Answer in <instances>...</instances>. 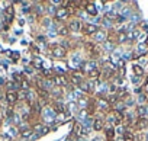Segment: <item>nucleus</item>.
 Instances as JSON below:
<instances>
[{
	"label": "nucleus",
	"mask_w": 148,
	"mask_h": 141,
	"mask_svg": "<svg viewBox=\"0 0 148 141\" xmlns=\"http://www.w3.org/2000/svg\"><path fill=\"white\" fill-rule=\"evenodd\" d=\"M42 76H44V79H52L54 77V70H51V68H42Z\"/></svg>",
	"instance_id": "c85d7f7f"
},
{
	"label": "nucleus",
	"mask_w": 148,
	"mask_h": 141,
	"mask_svg": "<svg viewBox=\"0 0 148 141\" xmlns=\"http://www.w3.org/2000/svg\"><path fill=\"white\" fill-rule=\"evenodd\" d=\"M82 26H83V23H82L79 19H73V21L70 22V25H68V29H70L71 32H80V31H82Z\"/></svg>",
	"instance_id": "1a4fd4ad"
},
{
	"label": "nucleus",
	"mask_w": 148,
	"mask_h": 141,
	"mask_svg": "<svg viewBox=\"0 0 148 141\" xmlns=\"http://www.w3.org/2000/svg\"><path fill=\"white\" fill-rule=\"evenodd\" d=\"M68 82H70V79L65 74H54V77H52V83L57 87H67Z\"/></svg>",
	"instance_id": "f03ea898"
},
{
	"label": "nucleus",
	"mask_w": 148,
	"mask_h": 141,
	"mask_svg": "<svg viewBox=\"0 0 148 141\" xmlns=\"http://www.w3.org/2000/svg\"><path fill=\"white\" fill-rule=\"evenodd\" d=\"M51 108L55 111V113H65V106H64L60 100H55V102L52 103Z\"/></svg>",
	"instance_id": "2eb2a0df"
},
{
	"label": "nucleus",
	"mask_w": 148,
	"mask_h": 141,
	"mask_svg": "<svg viewBox=\"0 0 148 141\" xmlns=\"http://www.w3.org/2000/svg\"><path fill=\"white\" fill-rule=\"evenodd\" d=\"M87 76H89V80H90V82H93V80H97V79L100 77V72H99L97 68H95L93 72H90Z\"/></svg>",
	"instance_id": "a878e982"
},
{
	"label": "nucleus",
	"mask_w": 148,
	"mask_h": 141,
	"mask_svg": "<svg viewBox=\"0 0 148 141\" xmlns=\"http://www.w3.org/2000/svg\"><path fill=\"white\" fill-rule=\"evenodd\" d=\"M42 112H44V118H45V121H52V119H55V118H57V113H55V111H54L51 106L44 108V109H42Z\"/></svg>",
	"instance_id": "6e6552de"
},
{
	"label": "nucleus",
	"mask_w": 148,
	"mask_h": 141,
	"mask_svg": "<svg viewBox=\"0 0 148 141\" xmlns=\"http://www.w3.org/2000/svg\"><path fill=\"white\" fill-rule=\"evenodd\" d=\"M51 92H52V95H54L55 98H61V95H62V90H61V87H57V86H54V89H52Z\"/></svg>",
	"instance_id": "2f4dec72"
},
{
	"label": "nucleus",
	"mask_w": 148,
	"mask_h": 141,
	"mask_svg": "<svg viewBox=\"0 0 148 141\" xmlns=\"http://www.w3.org/2000/svg\"><path fill=\"white\" fill-rule=\"evenodd\" d=\"M105 48L109 50V51H113V50H115V44H113L110 39H108L106 42H103V50H105Z\"/></svg>",
	"instance_id": "7c9ffc66"
},
{
	"label": "nucleus",
	"mask_w": 148,
	"mask_h": 141,
	"mask_svg": "<svg viewBox=\"0 0 148 141\" xmlns=\"http://www.w3.org/2000/svg\"><path fill=\"white\" fill-rule=\"evenodd\" d=\"M51 55H52L54 58H64V57L67 55V50H65L62 45H60V44L52 45V47H51Z\"/></svg>",
	"instance_id": "f257e3e1"
},
{
	"label": "nucleus",
	"mask_w": 148,
	"mask_h": 141,
	"mask_svg": "<svg viewBox=\"0 0 148 141\" xmlns=\"http://www.w3.org/2000/svg\"><path fill=\"white\" fill-rule=\"evenodd\" d=\"M125 19H126V18H123L122 15H119V16H116V22H119V23H122V22H125Z\"/></svg>",
	"instance_id": "f704fd0d"
},
{
	"label": "nucleus",
	"mask_w": 148,
	"mask_h": 141,
	"mask_svg": "<svg viewBox=\"0 0 148 141\" xmlns=\"http://www.w3.org/2000/svg\"><path fill=\"white\" fill-rule=\"evenodd\" d=\"M82 31H83L86 35H95V34L99 31V26L95 25V23H83Z\"/></svg>",
	"instance_id": "39448f33"
},
{
	"label": "nucleus",
	"mask_w": 148,
	"mask_h": 141,
	"mask_svg": "<svg viewBox=\"0 0 148 141\" xmlns=\"http://www.w3.org/2000/svg\"><path fill=\"white\" fill-rule=\"evenodd\" d=\"M68 15H70L68 9L62 6V8H58V9H57V12H55V19H58V21H64V19L68 18Z\"/></svg>",
	"instance_id": "0eeeda50"
},
{
	"label": "nucleus",
	"mask_w": 148,
	"mask_h": 141,
	"mask_svg": "<svg viewBox=\"0 0 148 141\" xmlns=\"http://www.w3.org/2000/svg\"><path fill=\"white\" fill-rule=\"evenodd\" d=\"M115 135H116V132L113 128H106V140L108 141H115Z\"/></svg>",
	"instance_id": "393cba45"
},
{
	"label": "nucleus",
	"mask_w": 148,
	"mask_h": 141,
	"mask_svg": "<svg viewBox=\"0 0 148 141\" xmlns=\"http://www.w3.org/2000/svg\"><path fill=\"white\" fill-rule=\"evenodd\" d=\"M147 112H148V108H147L145 105H139V106L136 108V115H138V118L145 116V115H147Z\"/></svg>",
	"instance_id": "b1692460"
},
{
	"label": "nucleus",
	"mask_w": 148,
	"mask_h": 141,
	"mask_svg": "<svg viewBox=\"0 0 148 141\" xmlns=\"http://www.w3.org/2000/svg\"><path fill=\"white\" fill-rule=\"evenodd\" d=\"M6 116H8V118H13V116H15V112H13L12 108H9V109L6 111Z\"/></svg>",
	"instance_id": "72a5a7b5"
},
{
	"label": "nucleus",
	"mask_w": 148,
	"mask_h": 141,
	"mask_svg": "<svg viewBox=\"0 0 148 141\" xmlns=\"http://www.w3.org/2000/svg\"><path fill=\"white\" fill-rule=\"evenodd\" d=\"M138 36H139V31H138V29L126 31V38H128V41H135Z\"/></svg>",
	"instance_id": "aec40b11"
},
{
	"label": "nucleus",
	"mask_w": 148,
	"mask_h": 141,
	"mask_svg": "<svg viewBox=\"0 0 148 141\" xmlns=\"http://www.w3.org/2000/svg\"><path fill=\"white\" fill-rule=\"evenodd\" d=\"M141 89H142V87H138V89H135V93H141Z\"/></svg>",
	"instance_id": "4c0bfd02"
},
{
	"label": "nucleus",
	"mask_w": 148,
	"mask_h": 141,
	"mask_svg": "<svg viewBox=\"0 0 148 141\" xmlns=\"http://www.w3.org/2000/svg\"><path fill=\"white\" fill-rule=\"evenodd\" d=\"M68 31H70L68 26H62V28L60 29V34H61V35H68Z\"/></svg>",
	"instance_id": "473e14b6"
},
{
	"label": "nucleus",
	"mask_w": 148,
	"mask_h": 141,
	"mask_svg": "<svg viewBox=\"0 0 148 141\" xmlns=\"http://www.w3.org/2000/svg\"><path fill=\"white\" fill-rule=\"evenodd\" d=\"M68 79H70V83H71L73 86H80V85L84 82L82 73H79V72H71V74H70Z\"/></svg>",
	"instance_id": "20e7f679"
},
{
	"label": "nucleus",
	"mask_w": 148,
	"mask_h": 141,
	"mask_svg": "<svg viewBox=\"0 0 148 141\" xmlns=\"http://www.w3.org/2000/svg\"><path fill=\"white\" fill-rule=\"evenodd\" d=\"M103 127H105V119L96 118V119L93 121V129H95V131H102Z\"/></svg>",
	"instance_id": "6ab92c4d"
},
{
	"label": "nucleus",
	"mask_w": 148,
	"mask_h": 141,
	"mask_svg": "<svg viewBox=\"0 0 148 141\" xmlns=\"http://www.w3.org/2000/svg\"><path fill=\"white\" fill-rule=\"evenodd\" d=\"M6 87H8V92H16V90L21 89V85L16 83V82H9V83L6 85Z\"/></svg>",
	"instance_id": "5701e85b"
},
{
	"label": "nucleus",
	"mask_w": 148,
	"mask_h": 141,
	"mask_svg": "<svg viewBox=\"0 0 148 141\" xmlns=\"http://www.w3.org/2000/svg\"><path fill=\"white\" fill-rule=\"evenodd\" d=\"M125 41H128V38H126V31H118L116 42H118V44H125Z\"/></svg>",
	"instance_id": "4be33fe9"
},
{
	"label": "nucleus",
	"mask_w": 148,
	"mask_h": 141,
	"mask_svg": "<svg viewBox=\"0 0 148 141\" xmlns=\"http://www.w3.org/2000/svg\"><path fill=\"white\" fill-rule=\"evenodd\" d=\"M90 51V54L92 55H95V57H100V55H103V47H102V44H97V42H93V45H92V48L89 50Z\"/></svg>",
	"instance_id": "423d86ee"
},
{
	"label": "nucleus",
	"mask_w": 148,
	"mask_h": 141,
	"mask_svg": "<svg viewBox=\"0 0 148 141\" xmlns=\"http://www.w3.org/2000/svg\"><path fill=\"white\" fill-rule=\"evenodd\" d=\"M147 99H148V93H147Z\"/></svg>",
	"instance_id": "79ce46f5"
},
{
	"label": "nucleus",
	"mask_w": 148,
	"mask_h": 141,
	"mask_svg": "<svg viewBox=\"0 0 148 141\" xmlns=\"http://www.w3.org/2000/svg\"><path fill=\"white\" fill-rule=\"evenodd\" d=\"M132 70H134V73L136 74V77H141L144 74V68L139 65V64H134L132 65Z\"/></svg>",
	"instance_id": "bb28decb"
},
{
	"label": "nucleus",
	"mask_w": 148,
	"mask_h": 141,
	"mask_svg": "<svg viewBox=\"0 0 148 141\" xmlns=\"http://www.w3.org/2000/svg\"><path fill=\"white\" fill-rule=\"evenodd\" d=\"M147 141H148V135H147Z\"/></svg>",
	"instance_id": "a19ab883"
},
{
	"label": "nucleus",
	"mask_w": 148,
	"mask_h": 141,
	"mask_svg": "<svg viewBox=\"0 0 148 141\" xmlns=\"http://www.w3.org/2000/svg\"><path fill=\"white\" fill-rule=\"evenodd\" d=\"M96 109L97 111H102V112H110L112 109V105L108 102V99H103V98H99L96 99Z\"/></svg>",
	"instance_id": "7ed1b4c3"
},
{
	"label": "nucleus",
	"mask_w": 148,
	"mask_h": 141,
	"mask_svg": "<svg viewBox=\"0 0 148 141\" xmlns=\"http://www.w3.org/2000/svg\"><path fill=\"white\" fill-rule=\"evenodd\" d=\"M95 39H96L97 42H106V41H108V34H106V31L99 29V31L95 34Z\"/></svg>",
	"instance_id": "ddd939ff"
},
{
	"label": "nucleus",
	"mask_w": 148,
	"mask_h": 141,
	"mask_svg": "<svg viewBox=\"0 0 148 141\" xmlns=\"http://www.w3.org/2000/svg\"><path fill=\"white\" fill-rule=\"evenodd\" d=\"M5 99H6V102L12 106V105H15L18 100H19V98H18V93L16 92H8L6 95H5Z\"/></svg>",
	"instance_id": "9d476101"
},
{
	"label": "nucleus",
	"mask_w": 148,
	"mask_h": 141,
	"mask_svg": "<svg viewBox=\"0 0 148 141\" xmlns=\"http://www.w3.org/2000/svg\"><path fill=\"white\" fill-rule=\"evenodd\" d=\"M136 54H139V55H147L148 54V47H147L145 42H139L136 45Z\"/></svg>",
	"instance_id": "a211bd4d"
},
{
	"label": "nucleus",
	"mask_w": 148,
	"mask_h": 141,
	"mask_svg": "<svg viewBox=\"0 0 148 141\" xmlns=\"http://www.w3.org/2000/svg\"><path fill=\"white\" fill-rule=\"evenodd\" d=\"M148 127V118L147 116H141L136 119V124H135V128L136 129H145Z\"/></svg>",
	"instance_id": "f8f14e48"
},
{
	"label": "nucleus",
	"mask_w": 148,
	"mask_h": 141,
	"mask_svg": "<svg viewBox=\"0 0 148 141\" xmlns=\"http://www.w3.org/2000/svg\"><path fill=\"white\" fill-rule=\"evenodd\" d=\"M138 82H139V77L134 76V77H132V83H138Z\"/></svg>",
	"instance_id": "e433bc0d"
},
{
	"label": "nucleus",
	"mask_w": 148,
	"mask_h": 141,
	"mask_svg": "<svg viewBox=\"0 0 148 141\" xmlns=\"http://www.w3.org/2000/svg\"><path fill=\"white\" fill-rule=\"evenodd\" d=\"M93 141H100V138H95V140H93Z\"/></svg>",
	"instance_id": "58836bf2"
},
{
	"label": "nucleus",
	"mask_w": 148,
	"mask_h": 141,
	"mask_svg": "<svg viewBox=\"0 0 148 141\" xmlns=\"http://www.w3.org/2000/svg\"><path fill=\"white\" fill-rule=\"evenodd\" d=\"M31 135H34V128H26V129H21V137H22V138H29Z\"/></svg>",
	"instance_id": "cd10ccee"
},
{
	"label": "nucleus",
	"mask_w": 148,
	"mask_h": 141,
	"mask_svg": "<svg viewBox=\"0 0 148 141\" xmlns=\"http://www.w3.org/2000/svg\"><path fill=\"white\" fill-rule=\"evenodd\" d=\"M84 9H86V13H89L92 16H96L97 15V9H96V5L95 3H87V6Z\"/></svg>",
	"instance_id": "412c9836"
},
{
	"label": "nucleus",
	"mask_w": 148,
	"mask_h": 141,
	"mask_svg": "<svg viewBox=\"0 0 148 141\" xmlns=\"http://www.w3.org/2000/svg\"><path fill=\"white\" fill-rule=\"evenodd\" d=\"M79 87H80V89H82L84 93H92L95 86H93V83H92L90 80H84V82H83V83H82Z\"/></svg>",
	"instance_id": "9b49d317"
},
{
	"label": "nucleus",
	"mask_w": 148,
	"mask_h": 141,
	"mask_svg": "<svg viewBox=\"0 0 148 141\" xmlns=\"http://www.w3.org/2000/svg\"><path fill=\"white\" fill-rule=\"evenodd\" d=\"M32 65H34L35 68H41V67H42V60H41L39 57H34V58H32Z\"/></svg>",
	"instance_id": "c756f323"
},
{
	"label": "nucleus",
	"mask_w": 148,
	"mask_h": 141,
	"mask_svg": "<svg viewBox=\"0 0 148 141\" xmlns=\"http://www.w3.org/2000/svg\"><path fill=\"white\" fill-rule=\"evenodd\" d=\"M5 16H6V22L10 23V22L13 21V18H15V9H13L12 6H8V8L5 9Z\"/></svg>",
	"instance_id": "4468645a"
},
{
	"label": "nucleus",
	"mask_w": 148,
	"mask_h": 141,
	"mask_svg": "<svg viewBox=\"0 0 148 141\" xmlns=\"http://www.w3.org/2000/svg\"><path fill=\"white\" fill-rule=\"evenodd\" d=\"M105 124H108V125H109V128H113L115 125H118V122H116V118H115L113 112H109V113H108V116H106V119H105Z\"/></svg>",
	"instance_id": "dca6fc26"
},
{
	"label": "nucleus",
	"mask_w": 148,
	"mask_h": 141,
	"mask_svg": "<svg viewBox=\"0 0 148 141\" xmlns=\"http://www.w3.org/2000/svg\"><path fill=\"white\" fill-rule=\"evenodd\" d=\"M122 138H123V141H135V140H136V138H135V134H134V131H132L131 128H126V129H125Z\"/></svg>",
	"instance_id": "f3484780"
},
{
	"label": "nucleus",
	"mask_w": 148,
	"mask_h": 141,
	"mask_svg": "<svg viewBox=\"0 0 148 141\" xmlns=\"http://www.w3.org/2000/svg\"><path fill=\"white\" fill-rule=\"evenodd\" d=\"M12 54H13V55H12V58H13L15 61H16V60H19V52H12Z\"/></svg>",
	"instance_id": "c9c22d12"
},
{
	"label": "nucleus",
	"mask_w": 148,
	"mask_h": 141,
	"mask_svg": "<svg viewBox=\"0 0 148 141\" xmlns=\"http://www.w3.org/2000/svg\"><path fill=\"white\" fill-rule=\"evenodd\" d=\"M145 44H147V47H148V38H147V39H145Z\"/></svg>",
	"instance_id": "ea45409f"
}]
</instances>
